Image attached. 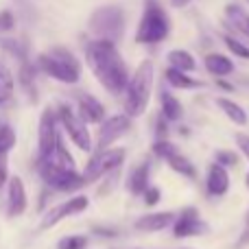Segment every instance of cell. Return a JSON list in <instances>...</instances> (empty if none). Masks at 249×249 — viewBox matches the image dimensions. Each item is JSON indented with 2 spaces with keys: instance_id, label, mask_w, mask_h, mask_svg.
Instances as JSON below:
<instances>
[{
  "instance_id": "cell-1",
  "label": "cell",
  "mask_w": 249,
  "mask_h": 249,
  "mask_svg": "<svg viewBox=\"0 0 249 249\" xmlns=\"http://www.w3.org/2000/svg\"><path fill=\"white\" fill-rule=\"evenodd\" d=\"M86 59L105 90L112 94L124 92L129 83V72L121 53L116 51V44L105 42V39H94L86 46Z\"/></svg>"
},
{
  "instance_id": "cell-2",
  "label": "cell",
  "mask_w": 249,
  "mask_h": 249,
  "mask_svg": "<svg viewBox=\"0 0 249 249\" xmlns=\"http://www.w3.org/2000/svg\"><path fill=\"white\" fill-rule=\"evenodd\" d=\"M153 77L155 70L151 61H142L138 70L131 74L127 88H124V112L129 118L144 114L151 101V90H153Z\"/></svg>"
},
{
  "instance_id": "cell-3",
  "label": "cell",
  "mask_w": 249,
  "mask_h": 249,
  "mask_svg": "<svg viewBox=\"0 0 249 249\" xmlns=\"http://www.w3.org/2000/svg\"><path fill=\"white\" fill-rule=\"evenodd\" d=\"M37 68L61 83H77L79 77H81V64H79V59L61 46L51 48L48 53H42L37 57Z\"/></svg>"
},
{
  "instance_id": "cell-4",
  "label": "cell",
  "mask_w": 249,
  "mask_h": 249,
  "mask_svg": "<svg viewBox=\"0 0 249 249\" xmlns=\"http://www.w3.org/2000/svg\"><path fill=\"white\" fill-rule=\"evenodd\" d=\"M168 31H171V22H168L166 11H164L155 0H151V2L144 7L142 20H140V24H138L136 42H140V44H160L168 37Z\"/></svg>"
},
{
  "instance_id": "cell-5",
  "label": "cell",
  "mask_w": 249,
  "mask_h": 249,
  "mask_svg": "<svg viewBox=\"0 0 249 249\" xmlns=\"http://www.w3.org/2000/svg\"><path fill=\"white\" fill-rule=\"evenodd\" d=\"M123 29H124L123 9L114 7V4L99 7L90 18V31L96 35V39L116 44L123 37Z\"/></svg>"
},
{
  "instance_id": "cell-6",
  "label": "cell",
  "mask_w": 249,
  "mask_h": 249,
  "mask_svg": "<svg viewBox=\"0 0 249 249\" xmlns=\"http://www.w3.org/2000/svg\"><path fill=\"white\" fill-rule=\"evenodd\" d=\"M39 175L46 181L51 188L59 190V193H72V190L81 188L86 181H83V175H79L77 171H66L61 166H55L48 160H39Z\"/></svg>"
},
{
  "instance_id": "cell-7",
  "label": "cell",
  "mask_w": 249,
  "mask_h": 249,
  "mask_svg": "<svg viewBox=\"0 0 249 249\" xmlns=\"http://www.w3.org/2000/svg\"><path fill=\"white\" fill-rule=\"evenodd\" d=\"M124 162V149H105L94 153V158L88 162L86 171H83V181L90 184V181H96L99 177H103L105 173L114 171Z\"/></svg>"
},
{
  "instance_id": "cell-8",
  "label": "cell",
  "mask_w": 249,
  "mask_h": 249,
  "mask_svg": "<svg viewBox=\"0 0 249 249\" xmlns=\"http://www.w3.org/2000/svg\"><path fill=\"white\" fill-rule=\"evenodd\" d=\"M59 121L68 131L70 140L79 146L81 151H90L92 149V140H90V131H88V124L79 118V114H74L68 105H59Z\"/></svg>"
},
{
  "instance_id": "cell-9",
  "label": "cell",
  "mask_w": 249,
  "mask_h": 249,
  "mask_svg": "<svg viewBox=\"0 0 249 249\" xmlns=\"http://www.w3.org/2000/svg\"><path fill=\"white\" fill-rule=\"evenodd\" d=\"M153 153L158 155V158H164L166 160V164L173 168L175 173H179V175H186L190 177V179H195L197 177V171H195L193 162H190L186 155L179 153V149H177L175 144H171L168 140H158L153 144Z\"/></svg>"
},
{
  "instance_id": "cell-10",
  "label": "cell",
  "mask_w": 249,
  "mask_h": 249,
  "mask_svg": "<svg viewBox=\"0 0 249 249\" xmlns=\"http://www.w3.org/2000/svg\"><path fill=\"white\" fill-rule=\"evenodd\" d=\"M59 140V131H57V118L51 107L44 109L42 118H39V160H48L55 151V144Z\"/></svg>"
},
{
  "instance_id": "cell-11",
  "label": "cell",
  "mask_w": 249,
  "mask_h": 249,
  "mask_svg": "<svg viewBox=\"0 0 249 249\" xmlns=\"http://www.w3.org/2000/svg\"><path fill=\"white\" fill-rule=\"evenodd\" d=\"M88 206H90V199H88L86 195H77V197H72V199H68V201H64V203H59V206L53 208V210L42 219V225H39V228L42 230L53 228V225H57L59 221L68 219V216L81 214Z\"/></svg>"
},
{
  "instance_id": "cell-12",
  "label": "cell",
  "mask_w": 249,
  "mask_h": 249,
  "mask_svg": "<svg viewBox=\"0 0 249 249\" xmlns=\"http://www.w3.org/2000/svg\"><path fill=\"white\" fill-rule=\"evenodd\" d=\"M129 127H131V118L127 114H116V116L105 118L101 123V131H99V151L109 149L114 140H118L124 131H129Z\"/></svg>"
},
{
  "instance_id": "cell-13",
  "label": "cell",
  "mask_w": 249,
  "mask_h": 249,
  "mask_svg": "<svg viewBox=\"0 0 249 249\" xmlns=\"http://www.w3.org/2000/svg\"><path fill=\"white\" fill-rule=\"evenodd\" d=\"M206 223L199 219V212L195 208H186L179 214V219L173 225V234L175 238H188V236H199V234H206Z\"/></svg>"
},
{
  "instance_id": "cell-14",
  "label": "cell",
  "mask_w": 249,
  "mask_h": 249,
  "mask_svg": "<svg viewBox=\"0 0 249 249\" xmlns=\"http://www.w3.org/2000/svg\"><path fill=\"white\" fill-rule=\"evenodd\" d=\"M26 188H24V181L20 177H11L9 179V193H7V214L11 216H20L24 214L26 210Z\"/></svg>"
},
{
  "instance_id": "cell-15",
  "label": "cell",
  "mask_w": 249,
  "mask_h": 249,
  "mask_svg": "<svg viewBox=\"0 0 249 249\" xmlns=\"http://www.w3.org/2000/svg\"><path fill=\"white\" fill-rule=\"evenodd\" d=\"M206 188L210 197H223L230 188V175L221 164H210L208 168V175H206Z\"/></svg>"
},
{
  "instance_id": "cell-16",
  "label": "cell",
  "mask_w": 249,
  "mask_h": 249,
  "mask_svg": "<svg viewBox=\"0 0 249 249\" xmlns=\"http://www.w3.org/2000/svg\"><path fill=\"white\" fill-rule=\"evenodd\" d=\"M79 118L83 123H103L105 121V107L90 94H83L79 99Z\"/></svg>"
},
{
  "instance_id": "cell-17",
  "label": "cell",
  "mask_w": 249,
  "mask_h": 249,
  "mask_svg": "<svg viewBox=\"0 0 249 249\" xmlns=\"http://www.w3.org/2000/svg\"><path fill=\"white\" fill-rule=\"evenodd\" d=\"M173 221H175L173 212H151V214H144L136 221V230H140V232H160V230L168 228Z\"/></svg>"
},
{
  "instance_id": "cell-18",
  "label": "cell",
  "mask_w": 249,
  "mask_h": 249,
  "mask_svg": "<svg viewBox=\"0 0 249 249\" xmlns=\"http://www.w3.org/2000/svg\"><path fill=\"white\" fill-rule=\"evenodd\" d=\"M203 66H206V70L210 74H214V77H228V74L234 72V61L230 59V57L221 55V53H210V55H206Z\"/></svg>"
},
{
  "instance_id": "cell-19",
  "label": "cell",
  "mask_w": 249,
  "mask_h": 249,
  "mask_svg": "<svg viewBox=\"0 0 249 249\" xmlns=\"http://www.w3.org/2000/svg\"><path fill=\"white\" fill-rule=\"evenodd\" d=\"M149 168H151L149 162H142L131 171V175H129V179H127V188L131 190L133 195L146 193V188H149V175H151Z\"/></svg>"
},
{
  "instance_id": "cell-20",
  "label": "cell",
  "mask_w": 249,
  "mask_h": 249,
  "mask_svg": "<svg viewBox=\"0 0 249 249\" xmlns=\"http://www.w3.org/2000/svg\"><path fill=\"white\" fill-rule=\"evenodd\" d=\"M166 61H168V68L179 70V72H186V74L193 72V70L197 68V61H195V57L190 55L188 51H181V48L168 53Z\"/></svg>"
},
{
  "instance_id": "cell-21",
  "label": "cell",
  "mask_w": 249,
  "mask_h": 249,
  "mask_svg": "<svg viewBox=\"0 0 249 249\" xmlns=\"http://www.w3.org/2000/svg\"><path fill=\"white\" fill-rule=\"evenodd\" d=\"M216 103H219V107L225 112V116L230 118L232 123H236V124H247V114H245V109L241 107L238 103H234V101H230V99H225V96H221V99H216Z\"/></svg>"
},
{
  "instance_id": "cell-22",
  "label": "cell",
  "mask_w": 249,
  "mask_h": 249,
  "mask_svg": "<svg viewBox=\"0 0 249 249\" xmlns=\"http://www.w3.org/2000/svg\"><path fill=\"white\" fill-rule=\"evenodd\" d=\"M160 99H162V118H166V121H179L181 114H184L179 101L173 94H168V92H162Z\"/></svg>"
},
{
  "instance_id": "cell-23",
  "label": "cell",
  "mask_w": 249,
  "mask_h": 249,
  "mask_svg": "<svg viewBox=\"0 0 249 249\" xmlns=\"http://www.w3.org/2000/svg\"><path fill=\"white\" fill-rule=\"evenodd\" d=\"M166 81L171 83L173 88H181V90H195V88H201V81L197 79H190L186 72H179V70H166Z\"/></svg>"
},
{
  "instance_id": "cell-24",
  "label": "cell",
  "mask_w": 249,
  "mask_h": 249,
  "mask_svg": "<svg viewBox=\"0 0 249 249\" xmlns=\"http://www.w3.org/2000/svg\"><path fill=\"white\" fill-rule=\"evenodd\" d=\"M225 16H228V22L234 26V29L243 31L245 33V11H243L238 4H228V9H225Z\"/></svg>"
},
{
  "instance_id": "cell-25",
  "label": "cell",
  "mask_w": 249,
  "mask_h": 249,
  "mask_svg": "<svg viewBox=\"0 0 249 249\" xmlns=\"http://www.w3.org/2000/svg\"><path fill=\"white\" fill-rule=\"evenodd\" d=\"M13 94V77L2 64H0V103L9 101Z\"/></svg>"
},
{
  "instance_id": "cell-26",
  "label": "cell",
  "mask_w": 249,
  "mask_h": 249,
  "mask_svg": "<svg viewBox=\"0 0 249 249\" xmlns=\"http://www.w3.org/2000/svg\"><path fill=\"white\" fill-rule=\"evenodd\" d=\"M13 144H16V131L11 127H2L0 129V158L7 155L13 149Z\"/></svg>"
},
{
  "instance_id": "cell-27",
  "label": "cell",
  "mask_w": 249,
  "mask_h": 249,
  "mask_svg": "<svg viewBox=\"0 0 249 249\" xmlns=\"http://www.w3.org/2000/svg\"><path fill=\"white\" fill-rule=\"evenodd\" d=\"M225 44H228V48L236 57H241V59H249V46H245L241 39H236L234 35H225Z\"/></svg>"
},
{
  "instance_id": "cell-28",
  "label": "cell",
  "mask_w": 249,
  "mask_h": 249,
  "mask_svg": "<svg viewBox=\"0 0 249 249\" xmlns=\"http://www.w3.org/2000/svg\"><path fill=\"white\" fill-rule=\"evenodd\" d=\"M88 238L86 236H66L57 243V249H86Z\"/></svg>"
},
{
  "instance_id": "cell-29",
  "label": "cell",
  "mask_w": 249,
  "mask_h": 249,
  "mask_svg": "<svg viewBox=\"0 0 249 249\" xmlns=\"http://www.w3.org/2000/svg\"><path fill=\"white\" fill-rule=\"evenodd\" d=\"M216 164H221V166H236L238 164V155H234L232 151H219L216 153Z\"/></svg>"
},
{
  "instance_id": "cell-30",
  "label": "cell",
  "mask_w": 249,
  "mask_h": 249,
  "mask_svg": "<svg viewBox=\"0 0 249 249\" xmlns=\"http://www.w3.org/2000/svg\"><path fill=\"white\" fill-rule=\"evenodd\" d=\"M13 16H11V11H2L0 13V31H11L13 29Z\"/></svg>"
},
{
  "instance_id": "cell-31",
  "label": "cell",
  "mask_w": 249,
  "mask_h": 249,
  "mask_svg": "<svg viewBox=\"0 0 249 249\" xmlns=\"http://www.w3.org/2000/svg\"><path fill=\"white\" fill-rule=\"evenodd\" d=\"M144 201H146V206H155V203L160 201V190L153 188V186H149L144 193Z\"/></svg>"
},
{
  "instance_id": "cell-32",
  "label": "cell",
  "mask_w": 249,
  "mask_h": 249,
  "mask_svg": "<svg viewBox=\"0 0 249 249\" xmlns=\"http://www.w3.org/2000/svg\"><path fill=\"white\" fill-rule=\"evenodd\" d=\"M236 144H238V149H241V153H245V158L249 160V136H245V133H238V136H236Z\"/></svg>"
},
{
  "instance_id": "cell-33",
  "label": "cell",
  "mask_w": 249,
  "mask_h": 249,
  "mask_svg": "<svg viewBox=\"0 0 249 249\" xmlns=\"http://www.w3.org/2000/svg\"><path fill=\"white\" fill-rule=\"evenodd\" d=\"M4 181H7V160H4V155L0 158V188L4 186Z\"/></svg>"
},
{
  "instance_id": "cell-34",
  "label": "cell",
  "mask_w": 249,
  "mask_h": 249,
  "mask_svg": "<svg viewBox=\"0 0 249 249\" xmlns=\"http://www.w3.org/2000/svg\"><path fill=\"white\" fill-rule=\"evenodd\" d=\"M193 0H171V7H175V9H181V7H186V4H190Z\"/></svg>"
},
{
  "instance_id": "cell-35",
  "label": "cell",
  "mask_w": 249,
  "mask_h": 249,
  "mask_svg": "<svg viewBox=\"0 0 249 249\" xmlns=\"http://www.w3.org/2000/svg\"><path fill=\"white\" fill-rule=\"evenodd\" d=\"M219 86H221V88H225V90H232V86H228L225 81H219Z\"/></svg>"
},
{
  "instance_id": "cell-36",
  "label": "cell",
  "mask_w": 249,
  "mask_h": 249,
  "mask_svg": "<svg viewBox=\"0 0 249 249\" xmlns=\"http://www.w3.org/2000/svg\"><path fill=\"white\" fill-rule=\"evenodd\" d=\"M245 33H247V35H249V16H247V18H245Z\"/></svg>"
},
{
  "instance_id": "cell-37",
  "label": "cell",
  "mask_w": 249,
  "mask_h": 249,
  "mask_svg": "<svg viewBox=\"0 0 249 249\" xmlns=\"http://www.w3.org/2000/svg\"><path fill=\"white\" fill-rule=\"evenodd\" d=\"M245 186L249 188V173H247V177H245Z\"/></svg>"
},
{
  "instance_id": "cell-38",
  "label": "cell",
  "mask_w": 249,
  "mask_h": 249,
  "mask_svg": "<svg viewBox=\"0 0 249 249\" xmlns=\"http://www.w3.org/2000/svg\"><path fill=\"white\" fill-rule=\"evenodd\" d=\"M247 223H249V214H247Z\"/></svg>"
}]
</instances>
